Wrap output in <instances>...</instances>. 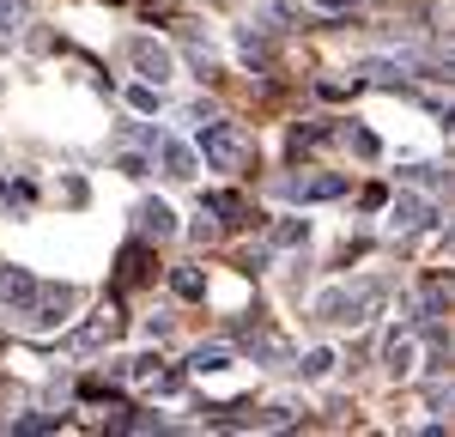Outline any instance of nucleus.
Listing matches in <instances>:
<instances>
[{
  "label": "nucleus",
  "instance_id": "f257e3e1",
  "mask_svg": "<svg viewBox=\"0 0 455 437\" xmlns=\"http://www.w3.org/2000/svg\"><path fill=\"white\" fill-rule=\"evenodd\" d=\"M201 158H207L212 171L237 177V171L249 164V134L237 128V122H219V115H207V122H201Z\"/></svg>",
  "mask_w": 455,
  "mask_h": 437
},
{
  "label": "nucleus",
  "instance_id": "f03ea898",
  "mask_svg": "<svg viewBox=\"0 0 455 437\" xmlns=\"http://www.w3.org/2000/svg\"><path fill=\"white\" fill-rule=\"evenodd\" d=\"M388 291L377 286V280H364V286H334V291H322V298H315V316H322V322H371V310H377V304H383Z\"/></svg>",
  "mask_w": 455,
  "mask_h": 437
},
{
  "label": "nucleus",
  "instance_id": "7ed1b4c3",
  "mask_svg": "<svg viewBox=\"0 0 455 437\" xmlns=\"http://www.w3.org/2000/svg\"><path fill=\"white\" fill-rule=\"evenodd\" d=\"M73 310V286H36V298L25 304V322L36 328V334H49V328H61Z\"/></svg>",
  "mask_w": 455,
  "mask_h": 437
},
{
  "label": "nucleus",
  "instance_id": "20e7f679",
  "mask_svg": "<svg viewBox=\"0 0 455 437\" xmlns=\"http://www.w3.org/2000/svg\"><path fill=\"white\" fill-rule=\"evenodd\" d=\"M285 201H298V207H310V201H340L347 195V177H328V171H304V177H285L280 182Z\"/></svg>",
  "mask_w": 455,
  "mask_h": 437
},
{
  "label": "nucleus",
  "instance_id": "39448f33",
  "mask_svg": "<svg viewBox=\"0 0 455 437\" xmlns=\"http://www.w3.org/2000/svg\"><path fill=\"white\" fill-rule=\"evenodd\" d=\"M128 55H134V68H140L146 85H164V79H176V55L164 49V43H152V36H134V43H128Z\"/></svg>",
  "mask_w": 455,
  "mask_h": 437
},
{
  "label": "nucleus",
  "instance_id": "423d86ee",
  "mask_svg": "<svg viewBox=\"0 0 455 437\" xmlns=\"http://www.w3.org/2000/svg\"><path fill=\"white\" fill-rule=\"evenodd\" d=\"M116 334H122V316H116V304H104V310H98L92 322L79 328V334H68V353H79V359H85V353H98V346H109Z\"/></svg>",
  "mask_w": 455,
  "mask_h": 437
},
{
  "label": "nucleus",
  "instance_id": "0eeeda50",
  "mask_svg": "<svg viewBox=\"0 0 455 437\" xmlns=\"http://www.w3.org/2000/svg\"><path fill=\"white\" fill-rule=\"evenodd\" d=\"M152 152L164 158V177H171V182H195V171H201V152H195V146H182V140H171V134H158Z\"/></svg>",
  "mask_w": 455,
  "mask_h": 437
},
{
  "label": "nucleus",
  "instance_id": "6e6552de",
  "mask_svg": "<svg viewBox=\"0 0 455 437\" xmlns=\"http://www.w3.org/2000/svg\"><path fill=\"white\" fill-rule=\"evenodd\" d=\"M36 286H43V280H36L31 267H0V310H19V316H25V304L36 298Z\"/></svg>",
  "mask_w": 455,
  "mask_h": 437
},
{
  "label": "nucleus",
  "instance_id": "1a4fd4ad",
  "mask_svg": "<svg viewBox=\"0 0 455 437\" xmlns=\"http://www.w3.org/2000/svg\"><path fill=\"white\" fill-rule=\"evenodd\" d=\"M388 225H395V231H431V225H437V207H431V201H419V195H395Z\"/></svg>",
  "mask_w": 455,
  "mask_h": 437
},
{
  "label": "nucleus",
  "instance_id": "9d476101",
  "mask_svg": "<svg viewBox=\"0 0 455 437\" xmlns=\"http://www.w3.org/2000/svg\"><path fill=\"white\" fill-rule=\"evenodd\" d=\"M134 225H140V237H158V243L176 237V213L164 201H140V207H134Z\"/></svg>",
  "mask_w": 455,
  "mask_h": 437
},
{
  "label": "nucleus",
  "instance_id": "9b49d317",
  "mask_svg": "<svg viewBox=\"0 0 455 437\" xmlns=\"http://www.w3.org/2000/svg\"><path fill=\"white\" fill-rule=\"evenodd\" d=\"M31 36V6L25 0H0V43H25Z\"/></svg>",
  "mask_w": 455,
  "mask_h": 437
},
{
  "label": "nucleus",
  "instance_id": "f8f14e48",
  "mask_svg": "<svg viewBox=\"0 0 455 437\" xmlns=\"http://www.w3.org/2000/svg\"><path fill=\"white\" fill-rule=\"evenodd\" d=\"M0 207H6V213H31V207H36V188L25 177H0Z\"/></svg>",
  "mask_w": 455,
  "mask_h": 437
},
{
  "label": "nucleus",
  "instance_id": "ddd939ff",
  "mask_svg": "<svg viewBox=\"0 0 455 437\" xmlns=\"http://www.w3.org/2000/svg\"><path fill=\"white\" fill-rule=\"evenodd\" d=\"M383 370H388V377H407V370H413V340H407V334H388Z\"/></svg>",
  "mask_w": 455,
  "mask_h": 437
},
{
  "label": "nucleus",
  "instance_id": "4468645a",
  "mask_svg": "<svg viewBox=\"0 0 455 437\" xmlns=\"http://www.w3.org/2000/svg\"><path fill=\"white\" fill-rule=\"evenodd\" d=\"M237 55H243L249 68H267V61H274V49H267V36H261V31H249V25L237 31Z\"/></svg>",
  "mask_w": 455,
  "mask_h": 437
},
{
  "label": "nucleus",
  "instance_id": "2eb2a0df",
  "mask_svg": "<svg viewBox=\"0 0 455 437\" xmlns=\"http://www.w3.org/2000/svg\"><path fill=\"white\" fill-rule=\"evenodd\" d=\"M291 370H298V377H304V383H322V377H328V370H334V353H328V346H310V353H304V359L291 364Z\"/></svg>",
  "mask_w": 455,
  "mask_h": 437
},
{
  "label": "nucleus",
  "instance_id": "dca6fc26",
  "mask_svg": "<svg viewBox=\"0 0 455 437\" xmlns=\"http://www.w3.org/2000/svg\"><path fill=\"white\" fill-rule=\"evenodd\" d=\"M225 364H231V346H225V340H212V346H195L188 370H201V377H207V370H225Z\"/></svg>",
  "mask_w": 455,
  "mask_h": 437
},
{
  "label": "nucleus",
  "instance_id": "f3484780",
  "mask_svg": "<svg viewBox=\"0 0 455 437\" xmlns=\"http://www.w3.org/2000/svg\"><path fill=\"white\" fill-rule=\"evenodd\" d=\"M201 207H212V213H225V225H255V218H249V207L237 201V195H207Z\"/></svg>",
  "mask_w": 455,
  "mask_h": 437
},
{
  "label": "nucleus",
  "instance_id": "a211bd4d",
  "mask_svg": "<svg viewBox=\"0 0 455 437\" xmlns=\"http://www.w3.org/2000/svg\"><path fill=\"white\" fill-rule=\"evenodd\" d=\"M171 286H176V298H207V274L201 267H176Z\"/></svg>",
  "mask_w": 455,
  "mask_h": 437
},
{
  "label": "nucleus",
  "instance_id": "6ab92c4d",
  "mask_svg": "<svg viewBox=\"0 0 455 437\" xmlns=\"http://www.w3.org/2000/svg\"><path fill=\"white\" fill-rule=\"evenodd\" d=\"M352 73H364V79H377V85H395V73H401V61H383V55H364Z\"/></svg>",
  "mask_w": 455,
  "mask_h": 437
},
{
  "label": "nucleus",
  "instance_id": "aec40b11",
  "mask_svg": "<svg viewBox=\"0 0 455 437\" xmlns=\"http://www.w3.org/2000/svg\"><path fill=\"white\" fill-rule=\"evenodd\" d=\"M443 310H450V286H443V280H431V286H425V322H437Z\"/></svg>",
  "mask_w": 455,
  "mask_h": 437
},
{
  "label": "nucleus",
  "instance_id": "412c9836",
  "mask_svg": "<svg viewBox=\"0 0 455 437\" xmlns=\"http://www.w3.org/2000/svg\"><path fill=\"white\" fill-rule=\"evenodd\" d=\"M122 280H128V286H140V280H146V250H140V243L122 255Z\"/></svg>",
  "mask_w": 455,
  "mask_h": 437
},
{
  "label": "nucleus",
  "instance_id": "4be33fe9",
  "mask_svg": "<svg viewBox=\"0 0 455 437\" xmlns=\"http://www.w3.org/2000/svg\"><path fill=\"white\" fill-rule=\"evenodd\" d=\"M304 237H310V225H304V218H291V225L274 231V243H304Z\"/></svg>",
  "mask_w": 455,
  "mask_h": 437
},
{
  "label": "nucleus",
  "instance_id": "5701e85b",
  "mask_svg": "<svg viewBox=\"0 0 455 437\" xmlns=\"http://www.w3.org/2000/svg\"><path fill=\"white\" fill-rule=\"evenodd\" d=\"M128 98H134V109H146V115H152V109H158V91H152V85H134V91H128Z\"/></svg>",
  "mask_w": 455,
  "mask_h": 437
},
{
  "label": "nucleus",
  "instance_id": "b1692460",
  "mask_svg": "<svg viewBox=\"0 0 455 437\" xmlns=\"http://www.w3.org/2000/svg\"><path fill=\"white\" fill-rule=\"evenodd\" d=\"M407 177H413V182H425V188H437V182H443V177H437V164H413Z\"/></svg>",
  "mask_w": 455,
  "mask_h": 437
},
{
  "label": "nucleus",
  "instance_id": "393cba45",
  "mask_svg": "<svg viewBox=\"0 0 455 437\" xmlns=\"http://www.w3.org/2000/svg\"><path fill=\"white\" fill-rule=\"evenodd\" d=\"M352 146H358L364 158H377V134H364V128H352Z\"/></svg>",
  "mask_w": 455,
  "mask_h": 437
}]
</instances>
